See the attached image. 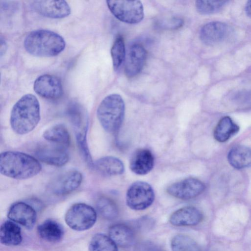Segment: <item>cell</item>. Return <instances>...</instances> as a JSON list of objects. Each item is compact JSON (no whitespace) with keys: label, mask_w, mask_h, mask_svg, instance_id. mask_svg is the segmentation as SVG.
I'll return each instance as SVG.
<instances>
[{"label":"cell","mask_w":251,"mask_h":251,"mask_svg":"<svg viewBox=\"0 0 251 251\" xmlns=\"http://www.w3.org/2000/svg\"><path fill=\"white\" fill-rule=\"evenodd\" d=\"M40 120V107L37 98L31 94L22 96L13 105L10 118L12 130L24 135L32 131Z\"/></svg>","instance_id":"obj_1"},{"label":"cell","mask_w":251,"mask_h":251,"mask_svg":"<svg viewBox=\"0 0 251 251\" xmlns=\"http://www.w3.org/2000/svg\"><path fill=\"white\" fill-rule=\"evenodd\" d=\"M39 161L26 153L7 151L0 155V173L7 177L25 179L37 175L41 170Z\"/></svg>","instance_id":"obj_2"},{"label":"cell","mask_w":251,"mask_h":251,"mask_svg":"<svg viewBox=\"0 0 251 251\" xmlns=\"http://www.w3.org/2000/svg\"><path fill=\"white\" fill-rule=\"evenodd\" d=\"M24 47L29 54L40 57L57 55L65 49L64 38L58 33L46 29L35 30L25 37Z\"/></svg>","instance_id":"obj_3"},{"label":"cell","mask_w":251,"mask_h":251,"mask_svg":"<svg viewBox=\"0 0 251 251\" xmlns=\"http://www.w3.org/2000/svg\"><path fill=\"white\" fill-rule=\"evenodd\" d=\"M125 103L121 96L112 94L105 97L100 103L97 116L103 129L115 133L120 129L125 115Z\"/></svg>","instance_id":"obj_4"},{"label":"cell","mask_w":251,"mask_h":251,"mask_svg":"<svg viewBox=\"0 0 251 251\" xmlns=\"http://www.w3.org/2000/svg\"><path fill=\"white\" fill-rule=\"evenodd\" d=\"M97 220V213L91 206L83 203L73 205L67 211L65 221L67 225L76 231L91 228Z\"/></svg>","instance_id":"obj_5"},{"label":"cell","mask_w":251,"mask_h":251,"mask_svg":"<svg viewBox=\"0 0 251 251\" xmlns=\"http://www.w3.org/2000/svg\"><path fill=\"white\" fill-rule=\"evenodd\" d=\"M112 14L119 20L127 24L139 23L144 18L143 5L139 0H107Z\"/></svg>","instance_id":"obj_6"},{"label":"cell","mask_w":251,"mask_h":251,"mask_svg":"<svg viewBox=\"0 0 251 251\" xmlns=\"http://www.w3.org/2000/svg\"><path fill=\"white\" fill-rule=\"evenodd\" d=\"M154 200L153 190L146 182L136 181L133 183L126 192V204L133 210H144L152 204Z\"/></svg>","instance_id":"obj_7"},{"label":"cell","mask_w":251,"mask_h":251,"mask_svg":"<svg viewBox=\"0 0 251 251\" xmlns=\"http://www.w3.org/2000/svg\"><path fill=\"white\" fill-rule=\"evenodd\" d=\"M69 116L80 151L85 160L89 161L92 157L86 139L89 125L88 117L83 111L77 109L70 112Z\"/></svg>","instance_id":"obj_8"},{"label":"cell","mask_w":251,"mask_h":251,"mask_svg":"<svg viewBox=\"0 0 251 251\" xmlns=\"http://www.w3.org/2000/svg\"><path fill=\"white\" fill-rule=\"evenodd\" d=\"M205 189L204 184L195 178H187L170 185L167 192L171 196L181 200H189L201 194Z\"/></svg>","instance_id":"obj_9"},{"label":"cell","mask_w":251,"mask_h":251,"mask_svg":"<svg viewBox=\"0 0 251 251\" xmlns=\"http://www.w3.org/2000/svg\"><path fill=\"white\" fill-rule=\"evenodd\" d=\"M35 92L47 99L59 98L63 94V86L60 79L55 75H42L38 77L33 84Z\"/></svg>","instance_id":"obj_10"},{"label":"cell","mask_w":251,"mask_h":251,"mask_svg":"<svg viewBox=\"0 0 251 251\" xmlns=\"http://www.w3.org/2000/svg\"><path fill=\"white\" fill-rule=\"evenodd\" d=\"M82 176L77 171H69L57 176L50 183L49 188L51 192L57 196L69 194L81 185Z\"/></svg>","instance_id":"obj_11"},{"label":"cell","mask_w":251,"mask_h":251,"mask_svg":"<svg viewBox=\"0 0 251 251\" xmlns=\"http://www.w3.org/2000/svg\"><path fill=\"white\" fill-rule=\"evenodd\" d=\"M33 9L43 16L54 19L65 18L71 13V8L65 0H38L31 3Z\"/></svg>","instance_id":"obj_12"},{"label":"cell","mask_w":251,"mask_h":251,"mask_svg":"<svg viewBox=\"0 0 251 251\" xmlns=\"http://www.w3.org/2000/svg\"><path fill=\"white\" fill-rule=\"evenodd\" d=\"M7 217L11 221L27 229H31L36 223L37 215L35 209L30 204L20 201L11 206Z\"/></svg>","instance_id":"obj_13"},{"label":"cell","mask_w":251,"mask_h":251,"mask_svg":"<svg viewBox=\"0 0 251 251\" xmlns=\"http://www.w3.org/2000/svg\"><path fill=\"white\" fill-rule=\"evenodd\" d=\"M35 154L42 162L56 167L65 165L69 159L65 147L57 145L39 147L35 151Z\"/></svg>","instance_id":"obj_14"},{"label":"cell","mask_w":251,"mask_h":251,"mask_svg":"<svg viewBox=\"0 0 251 251\" xmlns=\"http://www.w3.org/2000/svg\"><path fill=\"white\" fill-rule=\"evenodd\" d=\"M229 33V28L225 23L212 22L205 24L200 31L201 41L208 46H213L225 40Z\"/></svg>","instance_id":"obj_15"},{"label":"cell","mask_w":251,"mask_h":251,"mask_svg":"<svg viewBox=\"0 0 251 251\" xmlns=\"http://www.w3.org/2000/svg\"><path fill=\"white\" fill-rule=\"evenodd\" d=\"M147 58V52L141 45H132L129 49L126 58L125 73L129 77L137 75L142 71Z\"/></svg>","instance_id":"obj_16"},{"label":"cell","mask_w":251,"mask_h":251,"mask_svg":"<svg viewBox=\"0 0 251 251\" xmlns=\"http://www.w3.org/2000/svg\"><path fill=\"white\" fill-rule=\"evenodd\" d=\"M203 219L201 211L193 206H185L173 212L170 217L171 224L176 226H194Z\"/></svg>","instance_id":"obj_17"},{"label":"cell","mask_w":251,"mask_h":251,"mask_svg":"<svg viewBox=\"0 0 251 251\" xmlns=\"http://www.w3.org/2000/svg\"><path fill=\"white\" fill-rule=\"evenodd\" d=\"M154 162V157L151 151L148 149H140L132 155L129 167L135 174L144 175L152 169Z\"/></svg>","instance_id":"obj_18"},{"label":"cell","mask_w":251,"mask_h":251,"mask_svg":"<svg viewBox=\"0 0 251 251\" xmlns=\"http://www.w3.org/2000/svg\"><path fill=\"white\" fill-rule=\"evenodd\" d=\"M109 237L122 248H127L134 242L135 234L133 229L125 224H117L111 226L108 230Z\"/></svg>","instance_id":"obj_19"},{"label":"cell","mask_w":251,"mask_h":251,"mask_svg":"<svg viewBox=\"0 0 251 251\" xmlns=\"http://www.w3.org/2000/svg\"><path fill=\"white\" fill-rule=\"evenodd\" d=\"M93 167L101 174L106 176L121 175L125 170L122 161L111 156L99 158L94 162Z\"/></svg>","instance_id":"obj_20"},{"label":"cell","mask_w":251,"mask_h":251,"mask_svg":"<svg viewBox=\"0 0 251 251\" xmlns=\"http://www.w3.org/2000/svg\"><path fill=\"white\" fill-rule=\"evenodd\" d=\"M37 232L41 238L50 243L61 241L64 232L62 226L52 219L46 220L39 225Z\"/></svg>","instance_id":"obj_21"},{"label":"cell","mask_w":251,"mask_h":251,"mask_svg":"<svg viewBox=\"0 0 251 251\" xmlns=\"http://www.w3.org/2000/svg\"><path fill=\"white\" fill-rule=\"evenodd\" d=\"M23 240L22 231L19 225L10 220L4 222L0 226V243L7 246L20 245Z\"/></svg>","instance_id":"obj_22"},{"label":"cell","mask_w":251,"mask_h":251,"mask_svg":"<svg viewBox=\"0 0 251 251\" xmlns=\"http://www.w3.org/2000/svg\"><path fill=\"white\" fill-rule=\"evenodd\" d=\"M229 164L236 169L251 167V149L243 146L232 148L227 155Z\"/></svg>","instance_id":"obj_23"},{"label":"cell","mask_w":251,"mask_h":251,"mask_svg":"<svg viewBox=\"0 0 251 251\" xmlns=\"http://www.w3.org/2000/svg\"><path fill=\"white\" fill-rule=\"evenodd\" d=\"M46 140L56 145L67 147L70 143V136L66 127L57 124L47 129L43 134Z\"/></svg>","instance_id":"obj_24"},{"label":"cell","mask_w":251,"mask_h":251,"mask_svg":"<svg viewBox=\"0 0 251 251\" xmlns=\"http://www.w3.org/2000/svg\"><path fill=\"white\" fill-rule=\"evenodd\" d=\"M239 126L231 119L226 116L222 118L218 123L214 132L215 139L220 142H225L232 135L238 132Z\"/></svg>","instance_id":"obj_25"},{"label":"cell","mask_w":251,"mask_h":251,"mask_svg":"<svg viewBox=\"0 0 251 251\" xmlns=\"http://www.w3.org/2000/svg\"><path fill=\"white\" fill-rule=\"evenodd\" d=\"M96 209L99 214L103 219L113 220L119 215V210L116 203L110 199L102 197L96 202Z\"/></svg>","instance_id":"obj_26"},{"label":"cell","mask_w":251,"mask_h":251,"mask_svg":"<svg viewBox=\"0 0 251 251\" xmlns=\"http://www.w3.org/2000/svg\"><path fill=\"white\" fill-rule=\"evenodd\" d=\"M89 251H118L117 245L109 237L102 233H97L91 238Z\"/></svg>","instance_id":"obj_27"},{"label":"cell","mask_w":251,"mask_h":251,"mask_svg":"<svg viewBox=\"0 0 251 251\" xmlns=\"http://www.w3.org/2000/svg\"><path fill=\"white\" fill-rule=\"evenodd\" d=\"M172 251H201L198 244L188 235L179 234L171 240Z\"/></svg>","instance_id":"obj_28"},{"label":"cell","mask_w":251,"mask_h":251,"mask_svg":"<svg viewBox=\"0 0 251 251\" xmlns=\"http://www.w3.org/2000/svg\"><path fill=\"white\" fill-rule=\"evenodd\" d=\"M227 0H204L196 1L197 11L203 15H209L220 11L227 4Z\"/></svg>","instance_id":"obj_29"},{"label":"cell","mask_w":251,"mask_h":251,"mask_svg":"<svg viewBox=\"0 0 251 251\" xmlns=\"http://www.w3.org/2000/svg\"><path fill=\"white\" fill-rule=\"evenodd\" d=\"M111 55L113 68L117 71L121 66L126 55L125 46L122 37H118L115 40L111 49Z\"/></svg>","instance_id":"obj_30"},{"label":"cell","mask_w":251,"mask_h":251,"mask_svg":"<svg viewBox=\"0 0 251 251\" xmlns=\"http://www.w3.org/2000/svg\"><path fill=\"white\" fill-rule=\"evenodd\" d=\"M234 99L241 105L251 106V91H243L236 93Z\"/></svg>","instance_id":"obj_31"},{"label":"cell","mask_w":251,"mask_h":251,"mask_svg":"<svg viewBox=\"0 0 251 251\" xmlns=\"http://www.w3.org/2000/svg\"><path fill=\"white\" fill-rule=\"evenodd\" d=\"M140 251H162L157 247L151 243H147L144 245Z\"/></svg>","instance_id":"obj_32"},{"label":"cell","mask_w":251,"mask_h":251,"mask_svg":"<svg viewBox=\"0 0 251 251\" xmlns=\"http://www.w3.org/2000/svg\"><path fill=\"white\" fill-rule=\"evenodd\" d=\"M245 11L247 15L251 18V0L247 2L245 6Z\"/></svg>","instance_id":"obj_33"}]
</instances>
